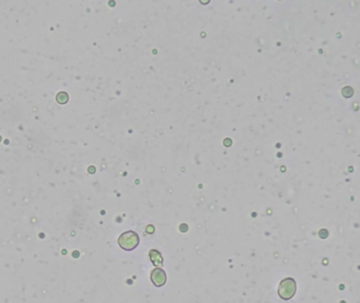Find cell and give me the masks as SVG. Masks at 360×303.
Instances as JSON below:
<instances>
[{
  "instance_id": "obj_3",
  "label": "cell",
  "mask_w": 360,
  "mask_h": 303,
  "mask_svg": "<svg viewBox=\"0 0 360 303\" xmlns=\"http://www.w3.org/2000/svg\"><path fill=\"white\" fill-rule=\"evenodd\" d=\"M150 278H151L153 284L158 287H161L166 284V281H167V275H166V272L164 271V269L156 268L151 272Z\"/></svg>"
},
{
  "instance_id": "obj_4",
  "label": "cell",
  "mask_w": 360,
  "mask_h": 303,
  "mask_svg": "<svg viewBox=\"0 0 360 303\" xmlns=\"http://www.w3.org/2000/svg\"><path fill=\"white\" fill-rule=\"evenodd\" d=\"M149 257H150V260L152 261V263L155 265H157V266H162L163 265V257H162V255L159 254V252H158L156 250L150 251Z\"/></svg>"
},
{
  "instance_id": "obj_1",
  "label": "cell",
  "mask_w": 360,
  "mask_h": 303,
  "mask_svg": "<svg viewBox=\"0 0 360 303\" xmlns=\"http://www.w3.org/2000/svg\"><path fill=\"white\" fill-rule=\"evenodd\" d=\"M138 243H139L138 235L133 231L125 232L119 236L118 238V244L125 251L135 250V247H137Z\"/></svg>"
},
{
  "instance_id": "obj_2",
  "label": "cell",
  "mask_w": 360,
  "mask_h": 303,
  "mask_svg": "<svg viewBox=\"0 0 360 303\" xmlns=\"http://www.w3.org/2000/svg\"><path fill=\"white\" fill-rule=\"evenodd\" d=\"M296 289H297L296 281L292 278H285L281 281V283L279 285L278 294L280 296V298H282L284 300H290L295 296Z\"/></svg>"
},
{
  "instance_id": "obj_5",
  "label": "cell",
  "mask_w": 360,
  "mask_h": 303,
  "mask_svg": "<svg viewBox=\"0 0 360 303\" xmlns=\"http://www.w3.org/2000/svg\"><path fill=\"white\" fill-rule=\"evenodd\" d=\"M56 100L58 101L59 103L66 104V103L68 102V101H69V95H68V94H67L66 92H61V93H58V94H57Z\"/></svg>"
}]
</instances>
